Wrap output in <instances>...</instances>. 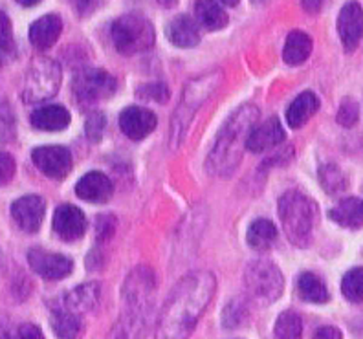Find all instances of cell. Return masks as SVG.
<instances>
[{"label": "cell", "mask_w": 363, "mask_h": 339, "mask_svg": "<svg viewBox=\"0 0 363 339\" xmlns=\"http://www.w3.org/2000/svg\"><path fill=\"white\" fill-rule=\"evenodd\" d=\"M217 281L209 272H193L178 281L160 313L155 339H187L211 303Z\"/></svg>", "instance_id": "1"}, {"label": "cell", "mask_w": 363, "mask_h": 339, "mask_svg": "<svg viewBox=\"0 0 363 339\" xmlns=\"http://www.w3.org/2000/svg\"><path fill=\"white\" fill-rule=\"evenodd\" d=\"M259 118L257 106L244 105L228 119L220 134H218L215 147L209 152L208 167L215 174H231L242 160V143L246 145V138Z\"/></svg>", "instance_id": "2"}, {"label": "cell", "mask_w": 363, "mask_h": 339, "mask_svg": "<svg viewBox=\"0 0 363 339\" xmlns=\"http://www.w3.org/2000/svg\"><path fill=\"white\" fill-rule=\"evenodd\" d=\"M318 207L299 191H288L279 200V216L284 233L294 246H308L314 231Z\"/></svg>", "instance_id": "3"}, {"label": "cell", "mask_w": 363, "mask_h": 339, "mask_svg": "<svg viewBox=\"0 0 363 339\" xmlns=\"http://www.w3.org/2000/svg\"><path fill=\"white\" fill-rule=\"evenodd\" d=\"M220 84V74H209L200 77L196 81H191L187 84L184 97H182L180 105H178L177 112H174L173 118V128H171V140H173V145L180 143L186 128L189 127L191 119L195 116V112L199 111L200 105L211 96L217 87Z\"/></svg>", "instance_id": "4"}, {"label": "cell", "mask_w": 363, "mask_h": 339, "mask_svg": "<svg viewBox=\"0 0 363 339\" xmlns=\"http://www.w3.org/2000/svg\"><path fill=\"white\" fill-rule=\"evenodd\" d=\"M112 40L123 55L142 53L155 45V28L145 17L125 15L112 24Z\"/></svg>", "instance_id": "5"}, {"label": "cell", "mask_w": 363, "mask_h": 339, "mask_svg": "<svg viewBox=\"0 0 363 339\" xmlns=\"http://www.w3.org/2000/svg\"><path fill=\"white\" fill-rule=\"evenodd\" d=\"M61 84V67L53 59L37 57L31 61L24 79L23 97L26 103H40L57 94Z\"/></svg>", "instance_id": "6"}, {"label": "cell", "mask_w": 363, "mask_h": 339, "mask_svg": "<svg viewBox=\"0 0 363 339\" xmlns=\"http://www.w3.org/2000/svg\"><path fill=\"white\" fill-rule=\"evenodd\" d=\"M244 281H246L248 294L259 303H274L283 294V273L270 260H255V262H252L246 268Z\"/></svg>", "instance_id": "7"}, {"label": "cell", "mask_w": 363, "mask_h": 339, "mask_svg": "<svg viewBox=\"0 0 363 339\" xmlns=\"http://www.w3.org/2000/svg\"><path fill=\"white\" fill-rule=\"evenodd\" d=\"M116 87L118 83L114 77L101 68H83L79 74H76L72 83L77 101L83 105H92L111 97L116 92Z\"/></svg>", "instance_id": "8"}, {"label": "cell", "mask_w": 363, "mask_h": 339, "mask_svg": "<svg viewBox=\"0 0 363 339\" xmlns=\"http://www.w3.org/2000/svg\"><path fill=\"white\" fill-rule=\"evenodd\" d=\"M28 262H30L31 269L37 275H40L43 279H48V281H59V279L68 277L72 269H74V262L67 255L40 250V248L30 250Z\"/></svg>", "instance_id": "9"}, {"label": "cell", "mask_w": 363, "mask_h": 339, "mask_svg": "<svg viewBox=\"0 0 363 339\" xmlns=\"http://www.w3.org/2000/svg\"><path fill=\"white\" fill-rule=\"evenodd\" d=\"M31 160L39 167V171H43V174L55 180L67 177L72 169V155L67 147H39L31 152Z\"/></svg>", "instance_id": "10"}, {"label": "cell", "mask_w": 363, "mask_h": 339, "mask_svg": "<svg viewBox=\"0 0 363 339\" xmlns=\"http://www.w3.org/2000/svg\"><path fill=\"white\" fill-rule=\"evenodd\" d=\"M337 31L347 52L356 50L363 37V9L358 2H347L337 17Z\"/></svg>", "instance_id": "11"}, {"label": "cell", "mask_w": 363, "mask_h": 339, "mask_svg": "<svg viewBox=\"0 0 363 339\" xmlns=\"http://www.w3.org/2000/svg\"><path fill=\"white\" fill-rule=\"evenodd\" d=\"M45 200L37 194H28V196L15 200L11 206V216L18 228L28 233H35L45 221Z\"/></svg>", "instance_id": "12"}, {"label": "cell", "mask_w": 363, "mask_h": 339, "mask_svg": "<svg viewBox=\"0 0 363 339\" xmlns=\"http://www.w3.org/2000/svg\"><path fill=\"white\" fill-rule=\"evenodd\" d=\"M53 229L62 240L72 243V240H77L84 235L86 218H84L79 207L65 204V206L57 207V211L53 215Z\"/></svg>", "instance_id": "13"}, {"label": "cell", "mask_w": 363, "mask_h": 339, "mask_svg": "<svg viewBox=\"0 0 363 339\" xmlns=\"http://www.w3.org/2000/svg\"><path fill=\"white\" fill-rule=\"evenodd\" d=\"M120 128L130 140H143L156 128V116L147 109L129 106L120 116Z\"/></svg>", "instance_id": "14"}, {"label": "cell", "mask_w": 363, "mask_h": 339, "mask_svg": "<svg viewBox=\"0 0 363 339\" xmlns=\"http://www.w3.org/2000/svg\"><path fill=\"white\" fill-rule=\"evenodd\" d=\"M286 134L277 118L266 119L264 123L259 127H253L250 130L248 138H246V149L252 152H264V150L272 149V147L279 145L281 141H284Z\"/></svg>", "instance_id": "15"}, {"label": "cell", "mask_w": 363, "mask_h": 339, "mask_svg": "<svg viewBox=\"0 0 363 339\" xmlns=\"http://www.w3.org/2000/svg\"><path fill=\"white\" fill-rule=\"evenodd\" d=\"M101 295V287L99 282H86L81 287L74 288L72 291L61 297V303H57L53 309H62L74 313H83L86 310H92L99 301Z\"/></svg>", "instance_id": "16"}, {"label": "cell", "mask_w": 363, "mask_h": 339, "mask_svg": "<svg viewBox=\"0 0 363 339\" xmlns=\"http://www.w3.org/2000/svg\"><path fill=\"white\" fill-rule=\"evenodd\" d=\"M114 193V185L103 172H89L76 185V194L84 202L103 204Z\"/></svg>", "instance_id": "17"}, {"label": "cell", "mask_w": 363, "mask_h": 339, "mask_svg": "<svg viewBox=\"0 0 363 339\" xmlns=\"http://www.w3.org/2000/svg\"><path fill=\"white\" fill-rule=\"evenodd\" d=\"M62 30L61 18L57 15H45L39 21L31 24L30 28V40L37 50H48L50 46L55 45Z\"/></svg>", "instance_id": "18"}, {"label": "cell", "mask_w": 363, "mask_h": 339, "mask_svg": "<svg viewBox=\"0 0 363 339\" xmlns=\"http://www.w3.org/2000/svg\"><path fill=\"white\" fill-rule=\"evenodd\" d=\"M167 37L178 48H193L200 43L199 26L187 15H178L169 23Z\"/></svg>", "instance_id": "19"}, {"label": "cell", "mask_w": 363, "mask_h": 339, "mask_svg": "<svg viewBox=\"0 0 363 339\" xmlns=\"http://www.w3.org/2000/svg\"><path fill=\"white\" fill-rule=\"evenodd\" d=\"M30 119L31 125L39 130L55 133V130H62L70 125V112L61 105H48L37 109Z\"/></svg>", "instance_id": "20"}, {"label": "cell", "mask_w": 363, "mask_h": 339, "mask_svg": "<svg viewBox=\"0 0 363 339\" xmlns=\"http://www.w3.org/2000/svg\"><path fill=\"white\" fill-rule=\"evenodd\" d=\"M319 99L314 92H303L292 101V105L288 106L286 121L290 127L299 128L318 112Z\"/></svg>", "instance_id": "21"}, {"label": "cell", "mask_w": 363, "mask_h": 339, "mask_svg": "<svg viewBox=\"0 0 363 339\" xmlns=\"http://www.w3.org/2000/svg\"><path fill=\"white\" fill-rule=\"evenodd\" d=\"M330 218L343 228H362L363 226V200L345 199L330 209Z\"/></svg>", "instance_id": "22"}, {"label": "cell", "mask_w": 363, "mask_h": 339, "mask_svg": "<svg viewBox=\"0 0 363 339\" xmlns=\"http://www.w3.org/2000/svg\"><path fill=\"white\" fill-rule=\"evenodd\" d=\"M312 52V39L311 35H306L305 31H292L288 35L286 43H284L283 50V59L286 65L290 67H296V65H301L308 59Z\"/></svg>", "instance_id": "23"}, {"label": "cell", "mask_w": 363, "mask_h": 339, "mask_svg": "<svg viewBox=\"0 0 363 339\" xmlns=\"http://www.w3.org/2000/svg\"><path fill=\"white\" fill-rule=\"evenodd\" d=\"M52 328L59 339H79L81 332H83V321H81L79 313L53 309Z\"/></svg>", "instance_id": "24"}, {"label": "cell", "mask_w": 363, "mask_h": 339, "mask_svg": "<svg viewBox=\"0 0 363 339\" xmlns=\"http://www.w3.org/2000/svg\"><path fill=\"white\" fill-rule=\"evenodd\" d=\"M196 21L208 30H222L228 24V15L215 0H199L195 4Z\"/></svg>", "instance_id": "25"}, {"label": "cell", "mask_w": 363, "mask_h": 339, "mask_svg": "<svg viewBox=\"0 0 363 339\" xmlns=\"http://www.w3.org/2000/svg\"><path fill=\"white\" fill-rule=\"evenodd\" d=\"M297 291L303 299L308 303L323 304L328 301V290L325 287V282L314 275V273H301L297 279Z\"/></svg>", "instance_id": "26"}, {"label": "cell", "mask_w": 363, "mask_h": 339, "mask_svg": "<svg viewBox=\"0 0 363 339\" xmlns=\"http://www.w3.org/2000/svg\"><path fill=\"white\" fill-rule=\"evenodd\" d=\"M248 244L253 248V250L264 251L275 243L277 238V229L272 224L270 221L266 218H259V221L253 222L248 229Z\"/></svg>", "instance_id": "27"}, {"label": "cell", "mask_w": 363, "mask_h": 339, "mask_svg": "<svg viewBox=\"0 0 363 339\" xmlns=\"http://www.w3.org/2000/svg\"><path fill=\"white\" fill-rule=\"evenodd\" d=\"M303 323L296 312H283L275 323V338L277 339H301Z\"/></svg>", "instance_id": "28"}, {"label": "cell", "mask_w": 363, "mask_h": 339, "mask_svg": "<svg viewBox=\"0 0 363 339\" xmlns=\"http://www.w3.org/2000/svg\"><path fill=\"white\" fill-rule=\"evenodd\" d=\"M15 40L11 33V23H9L8 15L0 11V67L8 65L15 59Z\"/></svg>", "instance_id": "29"}, {"label": "cell", "mask_w": 363, "mask_h": 339, "mask_svg": "<svg viewBox=\"0 0 363 339\" xmlns=\"http://www.w3.org/2000/svg\"><path fill=\"white\" fill-rule=\"evenodd\" d=\"M341 291L352 303L363 301V268H354L347 273L341 281Z\"/></svg>", "instance_id": "30"}, {"label": "cell", "mask_w": 363, "mask_h": 339, "mask_svg": "<svg viewBox=\"0 0 363 339\" xmlns=\"http://www.w3.org/2000/svg\"><path fill=\"white\" fill-rule=\"evenodd\" d=\"M319 178H321L325 191H328V193H340L347 187L345 177L341 174L336 165H323L319 169Z\"/></svg>", "instance_id": "31"}, {"label": "cell", "mask_w": 363, "mask_h": 339, "mask_svg": "<svg viewBox=\"0 0 363 339\" xmlns=\"http://www.w3.org/2000/svg\"><path fill=\"white\" fill-rule=\"evenodd\" d=\"M248 317V306L246 303L240 299H233L226 309H224V313H222V321H224V326L228 328H235V326L242 325Z\"/></svg>", "instance_id": "32"}, {"label": "cell", "mask_w": 363, "mask_h": 339, "mask_svg": "<svg viewBox=\"0 0 363 339\" xmlns=\"http://www.w3.org/2000/svg\"><path fill=\"white\" fill-rule=\"evenodd\" d=\"M105 116L101 112H92L86 119V123H84V130H86V136H89L90 141L94 143H98L101 141L103 134H105Z\"/></svg>", "instance_id": "33"}, {"label": "cell", "mask_w": 363, "mask_h": 339, "mask_svg": "<svg viewBox=\"0 0 363 339\" xmlns=\"http://www.w3.org/2000/svg\"><path fill=\"white\" fill-rule=\"evenodd\" d=\"M0 339H45V335H43L39 326L24 323V325L15 326V328L0 335Z\"/></svg>", "instance_id": "34"}, {"label": "cell", "mask_w": 363, "mask_h": 339, "mask_svg": "<svg viewBox=\"0 0 363 339\" xmlns=\"http://www.w3.org/2000/svg\"><path fill=\"white\" fill-rule=\"evenodd\" d=\"M358 118H359L358 103L352 101V99H347V101L341 103L340 112H337V123L343 125V127H352V125L358 121Z\"/></svg>", "instance_id": "35"}, {"label": "cell", "mask_w": 363, "mask_h": 339, "mask_svg": "<svg viewBox=\"0 0 363 339\" xmlns=\"http://www.w3.org/2000/svg\"><path fill=\"white\" fill-rule=\"evenodd\" d=\"M116 229V218L112 215H103L98 216V221H96V237H98V243H105L108 238L114 235Z\"/></svg>", "instance_id": "36"}, {"label": "cell", "mask_w": 363, "mask_h": 339, "mask_svg": "<svg viewBox=\"0 0 363 339\" xmlns=\"http://www.w3.org/2000/svg\"><path fill=\"white\" fill-rule=\"evenodd\" d=\"M138 94H140L143 99H155V101L158 103H164L169 97V89L164 83H149L138 90Z\"/></svg>", "instance_id": "37"}, {"label": "cell", "mask_w": 363, "mask_h": 339, "mask_svg": "<svg viewBox=\"0 0 363 339\" xmlns=\"http://www.w3.org/2000/svg\"><path fill=\"white\" fill-rule=\"evenodd\" d=\"M15 174V160L8 152H0V185L9 182Z\"/></svg>", "instance_id": "38"}, {"label": "cell", "mask_w": 363, "mask_h": 339, "mask_svg": "<svg viewBox=\"0 0 363 339\" xmlns=\"http://www.w3.org/2000/svg\"><path fill=\"white\" fill-rule=\"evenodd\" d=\"M70 2L79 15L90 13V11H94L99 4V0H70Z\"/></svg>", "instance_id": "39"}, {"label": "cell", "mask_w": 363, "mask_h": 339, "mask_svg": "<svg viewBox=\"0 0 363 339\" xmlns=\"http://www.w3.org/2000/svg\"><path fill=\"white\" fill-rule=\"evenodd\" d=\"M312 339H343V335H341L336 326H321V328L315 330Z\"/></svg>", "instance_id": "40"}, {"label": "cell", "mask_w": 363, "mask_h": 339, "mask_svg": "<svg viewBox=\"0 0 363 339\" xmlns=\"http://www.w3.org/2000/svg\"><path fill=\"white\" fill-rule=\"evenodd\" d=\"M303 2V8L308 11V13H318L321 6H323L325 0H301Z\"/></svg>", "instance_id": "41"}, {"label": "cell", "mask_w": 363, "mask_h": 339, "mask_svg": "<svg viewBox=\"0 0 363 339\" xmlns=\"http://www.w3.org/2000/svg\"><path fill=\"white\" fill-rule=\"evenodd\" d=\"M18 4L21 6H26V8H30V6H35V4H39L40 0H17Z\"/></svg>", "instance_id": "42"}, {"label": "cell", "mask_w": 363, "mask_h": 339, "mask_svg": "<svg viewBox=\"0 0 363 339\" xmlns=\"http://www.w3.org/2000/svg\"><path fill=\"white\" fill-rule=\"evenodd\" d=\"M177 2H178V0H158V4H162L164 8H173Z\"/></svg>", "instance_id": "43"}, {"label": "cell", "mask_w": 363, "mask_h": 339, "mask_svg": "<svg viewBox=\"0 0 363 339\" xmlns=\"http://www.w3.org/2000/svg\"><path fill=\"white\" fill-rule=\"evenodd\" d=\"M220 2H224L226 6H237V4H239V0H220Z\"/></svg>", "instance_id": "44"}]
</instances>
